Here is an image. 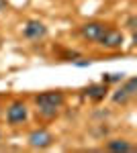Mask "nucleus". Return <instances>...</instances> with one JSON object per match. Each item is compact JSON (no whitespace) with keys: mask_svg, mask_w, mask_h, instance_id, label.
<instances>
[{"mask_svg":"<svg viewBox=\"0 0 137 153\" xmlns=\"http://www.w3.org/2000/svg\"><path fill=\"white\" fill-rule=\"evenodd\" d=\"M127 27H129L131 31H135V16H131V19L127 21Z\"/></svg>","mask_w":137,"mask_h":153,"instance_id":"obj_11","label":"nucleus"},{"mask_svg":"<svg viewBox=\"0 0 137 153\" xmlns=\"http://www.w3.org/2000/svg\"><path fill=\"white\" fill-rule=\"evenodd\" d=\"M4 8H6V0H0V12L4 10Z\"/></svg>","mask_w":137,"mask_h":153,"instance_id":"obj_12","label":"nucleus"},{"mask_svg":"<svg viewBox=\"0 0 137 153\" xmlns=\"http://www.w3.org/2000/svg\"><path fill=\"white\" fill-rule=\"evenodd\" d=\"M106 92H109V88H106V84H104V82L92 84V86H88V88H86V96H88L90 100H94V102H100V100H104Z\"/></svg>","mask_w":137,"mask_h":153,"instance_id":"obj_9","label":"nucleus"},{"mask_svg":"<svg viewBox=\"0 0 137 153\" xmlns=\"http://www.w3.org/2000/svg\"><path fill=\"white\" fill-rule=\"evenodd\" d=\"M0 141H2V131H0Z\"/></svg>","mask_w":137,"mask_h":153,"instance_id":"obj_13","label":"nucleus"},{"mask_svg":"<svg viewBox=\"0 0 137 153\" xmlns=\"http://www.w3.org/2000/svg\"><path fill=\"white\" fill-rule=\"evenodd\" d=\"M55 141V137H53V133L47 129H35L29 133V137H27V143H29V147H33V149H47V147H51Z\"/></svg>","mask_w":137,"mask_h":153,"instance_id":"obj_2","label":"nucleus"},{"mask_svg":"<svg viewBox=\"0 0 137 153\" xmlns=\"http://www.w3.org/2000/svg\"><path fill=\"white\" fill-rule=\"evenodd\" d=\"M27 118H29V108H27V104H25L23 100H14V102L8 104V108H6V120H8V125H12V127L23 125Z\"/></svg>","mask_w":137,"mask_h":153,"instance_id":"obj_3","label":"nucleus"},{"mask_svg":"<svg viewBox=\"0 0 137 153\" xmlns=\"http://www.w3.org/2000/svg\"><path fill=\"white\" fill-rule=\"evenodd\" d=\"M96 43L104 49H121L123 43H125V35H123L121 31L113 29V27H106V31L100 35V39H98Z\"/></svg>","mask_w":137,"mask_h":153,"instance_id":"obj_6","label":"nucleus"},{"mask_svg":"<svg viewBox=\"0 0 137 153\" xmlns=\"http://www.w3.org/2000/svg\"><path fill=\"white\" fill-rule=\"evenodd\" d=\"M135 90H137V80L135 78H127V80H123L121 86L115 90L113 102L115 104H127V102L135 96Z\"/></svg>","mask_w":137,"mask_h":153,"instance_id":"obj_4","label":"nucleus"},{"mask_svg":"<svg viewBox=\"0 0 137 153\" xmlns=\"http://www.w3.org/2000/svg\"><path fill=\"white\" fill-rule=\"evenodd\" d=\"M66 96L59 90H51V92H41L35 96V104H37V112L45 118H53L57 114V110L64 106Z\"/></svg>","mask_w":137,"mask_h":153,"instance_id":"obj_1","label":"nucleus"},{"mask_svg":"<svg viewBox=\"0 0 137 153\" xmlns=\"http://www.w3.org/2000/svg\"><path fill=\"white\" fill-rule=\"evenodd\" d=\"M23 35H25V39H29V41H39V39H43V37L47 35V27H45V23H41V21H37V19H31V21L25 23Z\"/></svg>","mask_w":137,"mask_h":153,"instance_id":"obj_7","label":"nucleus"},{"mask_svg":"<svg viewBox=\"0 0 137 153\" xmlns=\"http://www.w3.org/2000/svg\"><path fill=\"white\" fill-rule=\"evenodd\" d=\"M106 27H109V25L103 23V21H88V23H84L80 27V37L84 41L96 43V41L100 39V35L106 31Z\"/></svg>","mask_w":137,"mask_h":153,"instance_id":"obj_5","label":"nucleus"},{"mask_svg":"<svg viewBox=\"0 0 137 153\" xmlns=\"http://www.w3.org/2000/svg\"><path fill=\"white\" fill-rule=\"evenodd\" d=\"M104 149L111 153H133L135 151V145L129 143L127 139H111V141H106Z\"/></svg>","mask_w":137,"mask_h":153,"instance_id":"obj_8","label":"nucleus"},{"mask_svg":"<svg viewBox=\"0 0 137 153\" xmlns=\"http://www.w3.org/2000/svg\"><path fill=\"white\" fill-rule=\"evenodd\" d=\"M125 80V74H104L103 82L104 84H113V82H123Z\"/></svg>","mask_w":137,"mask_h":153,"instance_id":"obj_10","label":"nucleus"}]
</instances>
